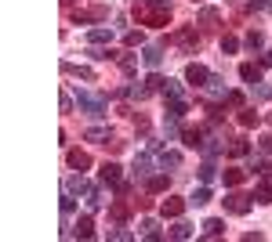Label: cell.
Listing matches in <instances>:
<instances>
[{
    "instance_id": "1",
    "label": "cell",
    "mask_w": 272,
    "mask_h": 242,
    "mask_svg": "<svg viewBox=\"0 0 272 242\" xmlns=\"http://www.w3.org/2000/svg\"><path fill=\"white\" fill-rule=\"evenodd\" d=\"M134 18L138 22H149V25H167V18H171V8H156V4H138L134 8Z\"/></svg>"
},
{
    "instance_id": "2",
    "label": "cell",
    "mask_w": 272,
    "mask_h": 242,
    "mask_svg": "<svg viewBox=\"0 0 272 242\" xmlns=\"http://www.w3.org/2000/svg\"><path fill=\"white\" fill-rule=\"evenodd\" d=\"M76 101H80V112H87V116H105V98H102V94L80 91V94H76Z\"/></svg>"
},
{
    "instance_id": "3",
    "label": "cell",
    "mask_w": 272,
    "mask_h": 242,
    "mask_svg": "<svg viewBox=\"0 0 272 242\" xmlns=\"http://www.w3.org/2000/svg\"><path fill=\"white\" fill-rule=\"evenodd\" d=\"M221 203H225V210H229V213H247V210L254 206V195H240V192H232V195H225V199H221Z\"/></svg>"
},
{
    "instance_id": "4",
    "label": "cell",
    "mask_w": 272,
    "mask_h": 242,
    "mask_svg": "<svg viewBox=\"0 0 272 242\" xmlns=\"http://www.w3.org/2000/svg\"><path fill=\"white\" fill-rule=\"evenodd\" d=\"M185 79H189L192 87H207V84H211V72H207L203 65H196V62H192V65L185 69Z\"/></svg>"
},
{
    "instance_id": "5",
    "label": "cell",
    "mask_w": 272,
    "mask_h": 242,
    "mask_svg": "<svg viewBox=\"0 0 272 242\" xmlns=\"http://www.w3.org/2000/svg\"><path fill=\"white\" fill-rule=\"evenodd\" d=\"M174 44H182L185 51H196L200 47V36H196V29H178L174 33Z\"/></svg>"
},
{
    "instance_id": "6",
    "label": "cell",
    "mask_w": 272,
    "mask_h": 242,
    "mask_svg": "<svg viewBox=\"0 0 272 242\" xmlns=\"http://www.w3.org/2000/svg\"><path fill=\"white\" fill-rule=\"evenodd\" d=\"M65 163H69L73 170H87V167H91V155H87V152H80V148H73V152L65 155Z\"/></svg>"
},
{
    "instance_id": "7",
    "label": "cell",
    "mask_w": 272,
    "mask_h": 242,
    "mask_svg": "<svg viewBox=\"0 0 272 242\" xmlns=\"http://www.w3.org/2000/svg\"><path fill=\"white\" fill-rule=\"evenodd\" d=\"M105 15H109L105 8H87V11H76L73 18H76V22H102Z\"/></svg>"
},
{
    "instance_id": "8",
    "label": "cell",
    "mask_w": 272,
    "mask_h": 242,
    "mask_svg": "<svg viewBox=\"0 0 272 242\" xmlns=\"http://www.w3.org/2000/svg\"><path fill=\"white\" fill-rule=\"evenodd\" d=\"M182 141H185L189 148H200V145H203V130H200V127H185Z\"/></svg>"
},
{
    "instance_id": "9",
    "label": "cell",
    "mask_w": 272,
    "mask_h": 242,
    "mask_svg": "<svg viewBox=\"0 0 272 242\" xmlns=\"http://www.w3.org/2000/svg\"><path fill=\"white\" fill-rule=\"evenodd\" d=\"M182 210H185L182 199H164V206H160V213H164V217H182Z\"/></svg>"
},
{
    "instance_id": "10",
    "label": "cell",
    "mask_w": 272,
    "mask_h": 242,
    "mask_svg": "<svg viewBox=\"0 0 272 242\" xmlns=\"http://www.w3.org/2000/svg\"><path fill=\"white\" fill-rule=\"evenodd\" d=\"M240 76L247 79L251 87H254V84H261V69H258V65H251V62H243V65H240Z\"/></svg>"
},
{
    "instance_id": "11",
    "label": "cell",
    "mask_w": 272,
    "mask_h": 242,
    "mask_svg": "<svg viewBox=\"0 0 272 242\" xmlns=\"http://www.w3.org/2000/svg\"><path fill=\"white\" fill-rule=\"evenodd\" d=\"M142 58H145V65H149V69H156V65H160V62H164V51H160V47H156V44H149V47H145V55H142Z\"/></svg>"
},
{
    "instance_id": "12",
    "label": "cell",
    "mask_w": 272,
    "mask_h": 242,
    "mask_svg": "<svg viewBox=\"0 0 272 242\" xmlns=\"http://www.w3.org/2000/svg\"><path fill=\"white\" fill-rule=\"evenodd\" d=\"M109 40H112V29H105V25H98V29L87 33V44H109Z\"/></svg>"
},
{
    "instance_id": "13",
    "label": "cell",
    "mask_w": 272,
    "mask_h": 242,
    "mask_svg": "<svg viewBox=\"0 0 272 242\" xmlns=\"http://www.w3.org/2000/svg\"><path fill=\"white\" fill-rule=\"evenodd\" d=\"M152 170V152H142V155H134V174H149Z\"/></svg>"
},
{
    "instance_id": "14",
    "label": "cell",
    "mask_w": 272,
    "mask_h": 242,
    "mask_svg": "<svg viewBox=\"0 0 272 242\" xmlns=\"http://www.w3.org/2000/svg\"><path fill=\"white\" fill-rule=\"evenodd\" d=\"M102 181L105 184H120V167L116 163H102Z\"/></svg>"
},
{
    "instance_id": "15",
    "label": "cell",
    "mask_w": 272,
    "mask_h": 242,
    "mask_svg": "<svg viewBox=\"0 0 272 242\" xmlns=\"http://www.w3.org/2000/svg\"><path fill=\"white\" fill-rule=\"evenodd\" d=\"M65 192H69V195H84V192H91V188H87L84 177H69V181H65Z\"/></svg>"
},
{
    "instance_id": "16",
    "label": "cell",
    "mask_w": 272,
    "mask_h": 242,
    "mask_svg": "<svg viewBox=\"0 0 272 242\" xmlns=\"http://www.w3.org/2000/svg\"><path fill=\"white\" fill-rule=\"evenodd\" d=\"M142 235H145L149 242H160V238H164L160 228H156V221H142Z\"/></svg>"
},
{
    "instance_id": "17",
    "label": "cell",
    "mask_w": 272,
    "mask_h": 242,
    "mask_svg": "<svg viewBox=\"0 0 272 242\" xmlns=\"http://www.w3.org/2000/svg\"><path fill=\"white\" fill-rule=\"evenodd\" d=\"M73 235L91 238V235H95V224H91V217H80V221H76V231H73Z\"/></svg>"
},
{
    "instance_id": "18",
    "label": "cell",
    "mask_w": 272,
    "mask_h": 242,
    "mask_svg": "<svg viewBox=\"0 0 272 242\" xmlns=\"http://www.w3.org/2000/svg\"><path fill=\"white\" fill-rule=\"evenodd\" d=\"M207 91H211L214 98H229V91H225V79H218V76H211V84H207Z\"/></svg>"
},
{
    "instance_id": "19",
    "label": "cell",
    "mask_w": 272,
    "mask_h": 242,
    "mask_svg": "<svg viewBox=\"0 0 272 242\" xmlns=\"http://www.w3.org/2000/svg\"><path fill=\"white\" fill-rule=\"evenodd\" d=\"M254 199H258V203H272V177H268L265 184H258V192H254Z\"/></svg>"
},
{
    "instance_id": "20",
    "label": "cell",
    "mask_w": 272,
    "mask_h": 242,
    "mask_svg": "<svg viewBox=\"0 0 272 242\" xmlns=\"http://www.w3.org/2000/svg\"><path fill=\"white\" fill-rule=\"evenodd\" d=\"M221 231H225V224H221V221H218V217H214V221H207V224H203V235H207V238H218V235H221Z\"/></svg>"
},
{
    "instance_id": "21",
    "label": "cell",
    "mask_w": 272,
    "mask_h": 242,
    "mask_svg": "<svg viewBox=\"0 0 272 242\" xmlns=\"http://www.w3.org/2000/svg\"><path fill=\"white\" fill-rule=\"evenodd\" d=\"M243 177H247V170H225V184H229V188L243 184Z\"/></svg>"
},
{
    "instance_id": "22",
    "label": "cell",
    "mask_w": 272,
    "mask_h": 242,
    "mask_svg": "<svg viewBox=\"0 0 272 242\" xmlns=\"http://www.w3.org/2000/svg\"><path fill=\"white\" fill-rule=\"evenodd\" d=\"M189 203H192V206H203V203H211V192H207V188H196V192L189 195Z\"/></svg>"
},
{
    "instance_id": "23",
    "label": "cell",
    "mask_w": 272,
    "mask_h": 242,
    "mask_svg": "<svg viewBox=\"0 0 272 242\" xmlns=\"http://www.w3.org/2000/svg\"><path fill=\"white\" fill-rule=\"evenodd\" d=\"M185 112H189V105H185L182 98H178V101H171V109H167V116H171V119H182Z\"/></svg>"
},
{
    "instance_id": "24",
    "label": "cell",
    "mask_w": 272,
    "mask_h": 242,
    "mask_svg": "<svg viewBox=\"0 0 272 242\" xmlns=\"http://www.w3.org/2000/svg\"><path fill=\"white\" fill-rule=\"evenodd\" d=\"M189 235H192V224H185V221H178L171 228V238H189Z\"/></svg>"
},
{
    "instance_id": "25",
    "label": "cell",
    "mask_w": 272,
    "mask_h": 242,
    "mask_svg": "<svg viewBox=\"0 0 272 242\" xmlns=\"http://www.w3.org/2000/svg\"><path fill=\"white\" fill-rule=\"evenodd\" d=\"M164 94H167L171 101H178V98H182V87L174 84V79H164Z\"/></svg>"
},
{
    "instance_id": "26",
    "label": "cell",
    "mask_w": 272,
    "mask_h": 242,
    "mask_svg": "<svg viewBox=\"0 0 272 242\" xmlns=\"http://www.w3.org/2000/svg\"><path fill=\"white\" fill-rule=\"evenodd\" d=\"M247 152H251V145H247L243 138H240V141H232V145H229V155H247Z\"/></svg>"
},
{
    "instance_id": "27",
    "label": "cell",
    "mask_w": 272,
    "mask_h": 242,
    "mask_svg": "<svg viewBox=\"0 0 272 242\" xmlns=\"http://www.w3.org/2000/svg\"><path fill=\"white\" fill-rule=\"evenodd\" d=\"M200 22H203V25H218V11H214V8H203V11H200Z\"/></svg>"
},
{
    "instance_id": "28",
    "label": "cell",
    "mask_w": 272,
    "mask_h": 242,
    "mask_svg": "<svg viewBox=\"0 0 272 242\" xmlns=\"http://www.w3.org/2000/svg\"><path fill=\"white\" fill-rule=\"evenodd\" d=\"M87 141H109V130L105 127H91L87 130Z\"/></svg>"
},
{
    "instance_id": "29",
    "label": "cell",
    "mask_w": 272,
    "mask_h": 242,
    "mask_svg": "<svg viewBox=\"0 0 272 242\" xmlns=\"http://www.w3.org/2000/svg\"><path fill=\"white\" fill-rule=\"evenodd\" d=\"M164 188H167V177H164V174L149 177V192H164Z\"/></svg>"
},
{
    "instance_id": "30",
    "label": "cell",
    "mask_w": 272,
    "mask_h": 242,
    "mask_svg": "<svg viewBox=\"0 0 272 242\" xmlns=\"http://www.w3.org/2000/svg\"><path fill=\"white\" fill-rule=\"evenodd\" d=\"M160 163H164V167H178V163H182V155H178V152H164V155H160Z\"/></svg>"
},
{
    "instance_id": "31",
    "label": "cell",
    "mask_w": 272,
    "mask_h": 242,
    "mask_svg": "<svg viewBox=\"0 0 272 242\" xmlns=\"http://www.w3.org/2000/svg\"><path fill=\"white\" fill-rule=\"evenodd\" d=\"M236 47H240V40H236V36H225V40H221V51H225V55H232Z\"/></svg>"
},
{
    "instance_id": "32",
    "label": "cell",
    "mask_w": 272,
    "mask_h": 242,
    "mask_svg": "<svg viewBox=\"0 0 272 242\" xmlns=\"http://www.w3.org/2000/svg\"><path fill=\"white\" fill-rule=\"evenodd\" d=\"M261 44H265V36H261V33H247V47H251V51L261 47Z\"/></svg>"
},
{
    "instance_id": "33",
    "label": "cell",
    "mask_w": 272,
    "mask_h": 242,
    "mask_svg": "<svg viewBox=\"0 0 272 242\" xmlns=\"http://www.w3.org/2000/svg\"><path fill=\"white\" fill-rule=\"evenodd\" d=\"M240 123H243V127H254V123H258V112H251V109L240 112Z\"/></svg>"
},
{
    "instance_id": "34",
    "label": "cell",
    "mask_w": 272,
    "mask_h": 242,
    "mask_svg": "<svg viewBox=\"0 0 272 242\" xmlns=\"http://www.w3.org/2000/svg\"><path fill=\"white\" fill-rule=\"evenodd\" d=\"M112 221H127V203H116L112 206Z\"/></svg>"
},
{
    "instance_id": "35",
    "label": "cell",
    "mask_w": 272,
    "mask_h": 242,
    "mask_svg": "<svg viewBox=\"0 0 272 242\" xmlns=\"http://www.w3.org/2000/svg\"><path fill=\"white\" fill-rule=\"evenodd\" d=\"M87 206H91V210L102 206V192H87Z\"/></svg>"
},
{
    "instance_id": "36",
    "label": "cell",
    "mask_w": 272,
    "mask_h": 242,
    "mask_svg": "<svg viewBox=\"0 0 272 242\" xmlns=\"http://www.w3.org/2000/svg\"><path fill=\"white\" fill-rule=\"evenodd\" d=\"M73 210H76V199H73V195H65V199H62V213H65V217H69V213H73Z\"/></svg>"
},
{
    "instance_id": "37",
    "label": "cell",
    "mask_w": 272,
    "mask_h": 242,
    "mask_svg": "<svg viewBox=\"0 0 272 242\" xmlns=\"http://www.w3.org/2000/svg\"><path fill=\"white\" fill-rule=\"evenodd\" d=\"M251 11H268V0H247Z\"/></svg>"
},
{
    "instance_id": "38",
    "label": "cell",
    "mask_w": 272,
    "mask_h": 242,
    "mask_svg": "<svg viewBox=\"0 0 272 242\" xmlns=\"http://www.w3.org/2000/svg\"><path fill=\"white\" fill-rule=\"evenodd\" d=\"M124 44H127V47H134V44H142V33H127V36H124Z\"/></svg>"
},
{
    "instance_id": "39",
    "label": "cell",
    "mask_w": 272,
    "mask_h": 242,
    "mask_svg": "<svg viewBox=\"0 0 272 242\" xmlns=\"http://www.w3.org/2000/svg\"><path fill=\"white\" fill-rule=\"evenodd\" d=\"M145 84H149V91H156V87H164V79H160V76H156V72H152V76H149V79H145Z\"/></svg>"
},
{
    "instance_id": "40",
    "label": "cell",
    "mask_w": 272,
    "mask_h": 242,
    "mask_svg": "<svg viewBox=\"0 0 272 242\" xmlns=\"http://www.w3.org/2000/svg\"><path fill=\"white\" fill-rule=\"evenodd\" d=\"M200 177H203V181H214V167H211V163H207V167H203V170H200Z\"/></svg>"
},
{
    "instance_id": "41",
    "label": "cell",
    "mask_w": 272,
    "mask_h": 242,
    "mask_svg": "<svg viewBox=\"0 0 272 242\" xmlns=\"http://www.w3.org/2000/svg\"><path fill=\"white\" fill-rule=\"evenodd\" d=\"M261 152H272V134H265V138H261Z\"/></svg>"
},
{
    "instance_id": "42",
    "label": "cell",
    "mask_w": 272,
    "mask_h": 242,
    "mask_svg": "<svg viewBox=\"0 0 272 242\" xmlns=\"http://www.w3.org/2000/svg\"><path fill=\"white\" fill-rule=\"evenodd\" d=\"M149 4H156V8H171V0H149Z\"/></svg>"
},
{
    "instance_id": "43",
    "label": "cell",
    "mask_w": 272,
    "mask_h": 242,
    "mask_svg": "<svg viewBox=\"0 0 272 242\" xmlns=\"http://www.w3.org/2000/svg\"><path fill=\"white\" fill-rule=\"evenodd\" d=\"M268 62H272V55H268Z\"/></svg>"
}]
</instances>
